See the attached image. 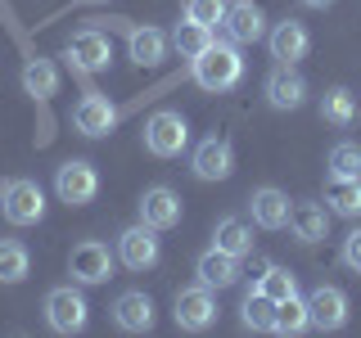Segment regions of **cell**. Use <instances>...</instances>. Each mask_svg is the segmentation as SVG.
<instances>
[{
  "mask_svg": "<svg viewBox=\"0 0 361 338\" xmlns=\"http://www.w3.org/2000/svg\"><path fill=\"white\" fill-rule=\"evenodd\" d=\"M195 82L203 90H212V95H221V90H235L244 82V59H240V45L235 41H212L208 50L195 59Z\"/></svg>",
  "mask_w": 361,
  "mask_h": 338,
  "instance_id": "6da1fadb",
  "label": "cell"
},
{
  "mask_svg": "<svg viewBox=\"0 0 361 338\" xmlns=\"http://www.w3.org/2000/svg\"><path fill=\"white\" fill-rule=\"evenodd\" d=\"M190 144V122L180 118L176 108H158L145 122V149L154 158H180Z\"/></svg>",
  "mask_w": 361,
  "mask_h": 338,
  "instance_id": "7a4b0ae2",
  "label": "cell"
},
{
  "mask_svg": "<svg viewBox=\"0 0 361 338\" xmlns=\"http://www.w3.org/2000/svg\"><path fill=\"white\" fill-rule=\"evenodd\" d=\"M0 212H5V221L14 225H37L45 217V194L37 180L18 176V180H5L0 185Z\"/></svg>",
  "mask_w": 361,
  "mask_h": 338,
  "instance_id": "3957f363",
  "label": "cell"
},
{
  "mask_svg": "<svg viewBox=\"0 0 361 338\" xmlns=\"http://www.w3.org/2000/svg\"><path fill=\"white\" fill-rule=\"evenodd\" d=\"M54 194H59L68 208H86V203H95V194H99L95 163H86V158H68L59 172H54Z\"/></svg>",
  "mask_w": 361,
  "mask_h": 338,
  "instance_id": "277c9868",
  "label": "cell"
},
{
  "mask_svg": "<svg viewBox=\"0 0 361 338\" xmlns=\"http://www.w3.org/2000/svg\"><path fill=\"white\" fill-rule=\"evenodd\" d=\"M45 320H50L54 334H82L86 320H90V307L73 284H63V289L45 293Z\"/></svg>",
  "mask_w": 361,
  "mask_h": 338,
  "instance_id": "5b68a950",
  "label": "cell"
},
{
  "mask_svg": "<svg viewBox=\"0 0 361 338\" xmlns=\"http://www.w3.org/2000/svg\"><path fill=\"white\" fill-rule=\"evenodd\" d=\"M158 257H163V244H158V230L154 225H127V230L118 234V262L127 270H149L158 266Z\"/></svg>",
  "mask_w": 361,
  "mask_h": 338,
  "instance_id": "8992f818",
  "label": "cell"
},
{
  "mask_svg": "<svg viewBox=\"0 0 361 338\" xmlns=\"http://www.w3.org/2000/svg\"><path fill=\"white\" fill-rule=\"evenodd\" d=\"M172 315H176L180 330L203 334L212 320H217V298H212V289H208V284H190V289H180V293H176Z\"/></svg>",
  "mask_w": 361,
  "mask_h": 338,
  "instance_id": "52a82bcc",
  "label": "cell"
},
{
  "mask_svg": "<svg viewBox=\"0 0 361 338\" xmlns=\"http://www.w3.org/2000/svg\"><path fill=\"white\" fill-rule=\"evenodd\" d=\"M73 127H77V135H86V140H99V135H109L118 127V108H113L109 95L86 90V95L73 104Z\"/></svg>",
  "mask_w": 361,
  "mask_h": 338,
  "instance_id": "ba28073f",
  "label": "cell"
},
{
  "mask_svg": "<svg viewBox=\"0 0 361 338\" xmlns=\"http://www.w3.org/2000/svg\"><path fill=\"white\" fill-rule=\"evenodd\" d=\"M68 59H73L77 73H104L113 63V41L99 27H82V32H73V41H68Z\"/></svg>",
  "mask_w": 361,
  "mask_h": 338,
  "instance_id": "9c48e42d",
  "label": "cell"
},
{
  "mask_svg": "<svg viewBox=\"0 0 361 338\" xmlns=\"http://www.w3.org/2000/svg\"><path fill=\"white\" fill-rule=\"evenodd\" d=\"M307 315H312V330H321V334L343 330L348 325V293L334 284H316L307 293Z\"/></svg>",
  "mask_w": 361,
  "mask_h": 338,
  "instance_id": "30bf717a",
  "label": "cell"
},
{
  "mask_svg": "<svg viewBox=\"0 0 361 338\" xmlns=\"http://www.w3.org/2000/svg\"><path fill=\"white\" fill-rule=\"evenodd\" d=\"M190 172L199 180H226L235 172V149L231 140H221V135H208V140L195 144V154H190Z\"/></svg>",
  "mask_w": 361,
  "mask_h": 338,
  "instance_id": "8fae6325",
  "label": "cell"
},
{
  "mask_svg": "<svg viewBox=\"0 0 361 338\" xmlns=\"http://www.w3.org/2000/svg\"><path fill=\"white\" fill-rule=\"evenodd\" d=\"M68 275L77 280V284H104L113 275V253L99 239H86L73 248V257H68Z\"/></svg>",
  "mask_w": 361,
  "mask_h": 338,
  "instance_id": "7c38bea8",
  "label": "cell"
},
{
  "mask_svg": "<svg viewBox=\"0 0 361 338\" xmlns=\"http://www.w3.org/2000/svg\"><path fill=\"white\" fill-rule=\"evenodd\" d=\"M226 37L235 45H257L267 37V14L253 5V0H235V5H226Z\"/></svg>",
  "mask_w": 361,
  "mask_h": 338,
  "instance_id": "4fadbf2b",
  "label": "cell"
},
{
  "mask_svg": "<svg viewBox=\"0 0 361 338\" xmlns=\"http://www.w3.org/2000/svg\"><path fill=\"white\" fill-rule=\"evenodd\" d=\"M302 99H307V82L293 73V63H276V68H271V77H267V104L280 108V113H293V108H302Z\"/></svg>",
  "mask_w": 361,
  "mask_h": 338,
  "instance_id": "5bb4252c",
  "label": "cell"
},
{
  "mask_svg": "<svg viewBox=\"0 0 361 338\" xmlns=\"http://www.w3.org/2000/svg\"><path fill=\"white\" fill-rule=\"evenodd\" d=\"M113 325L127 334H149L154 330V298L145 289H127L113 302Z\"/></svg>",
  "mask_w": 361,
  "mask_h": 338,
  "instance_id": "9a60e30c",
  "label": "cell"
},
{
  "mask_svg": "<svg viewBox=\"0 0 361 338\" xmlns=\"http://www.w3.org/2000/svg\"><path fill=\"white\" fill-rule=\"evenodd\" d=\"M140 221L154 230H172V225H180V199L167 185H149L140 194Z\"/></svg>",
  "mask_w": 361,
  "mask_h": 338,
  "instance_id": "2e32d148",
  "label": "cell"
},
{
  "mask_svg": "<svg viewBox=\"0 0 361 338\" xmlns=\"http://www.w3.org/2000/svg\"><path fill=\"white\" fill-rule=\"evenodd\" d=\"M289 230L298 244H321L325 234H330V212L321 208V203L302 199V203H289Z\"/></svg>",
  "mask_w": 361,
  "mask_h": 338,
  "instance_id": "e0dca14e",
  "label": "cell"
},
{
  "mask_svg": "<svg viewBox=\"0 0 361 338\" xmlns=\"http://www.w3.org/2000/svg\"><path fill=\"white\" fill-rule=\"evenodd\" d=\"M267 41H271V59H280V63H298V59H307V45H312L307 27H302L298 18L276 23Z\"/></svg>",
  "mask_w": 361,
  "mask_h": 338,
  "instance_id": "ac0fdd59",
  "label": "cell"
},
{
  "mask_svg": "<svg viewBox=\"0 0 361 338\" xmlns=\"http://www.w3.org/2000/svg\"><path fill=\"white\" fill-rule=\"evenodd\" d=\"M195 275H199V284H208V289H231V284H240V257L221 253V248H208L195 262Z\"/></svg>",
  "mask_w": 361,
  "mask_h": 338,
  "instance_id": "d6986e66",
  "label": "cell"
},
{
  "mask_svg": "<svg viewBox=\"0 0 361 338\" xmlns=\"http://www.w3.org/2000/svg\"><path fill=\"white\" fill-rule=\"evenodd\" d=\"M248 212H253V221L262 225V230H285L289 225V194H280V189H253V199H248Z\"/></svg>",
  "mask_w": 361,
  "mask_h": 338,
  "instance_id": "ffe728a7",
  "label": "cell"
},
{
  "mask_svg": "<svg viewBox=\"0 0 361 338\" xmlns=\"http://www.w3.org/2000/svg\"><path fill=\"white\" fill-rule=\"evenodd\" d=\"M127 45H131V63L135 68H158L167 59V37L158 27H135Z\"/></svg>",
  "mask_w": 361,
  "mask_h": 338,
  "instance_id": "44dd1931",
  "label": "cell"
},
{
  "mask_svg": "<svg viewBox=\"0 0 361 338\" xmlns=\"http://www.w3.org/2000/svg\"><path fill=\"white\" fill-rule=\"evenodd\" d=\"M212 248H221V253H231V257H248L253 253V230L240 221V217H221L217 221V230H212Z\"/></svg>",
  "mask_w": 361,
  "mask_h": 338,
  "instance_id": "7402d4cb",
  "label": "cell"
},
{
  "mask_svg": "<svg viewBox=\"0 0 361 338\" xmlns=\"http://www.w3.org/2000/svg\"><path fill=\"white\" fill-rule=\"evenodd\" d=\"M23 90H27L32 99H50L54 90H59V73H54V63L50 59H27L23 63Z\"/></svg>",
  "mask_w": 361,
  "mask_h": 338,
  "instance_id": "603a6c76",
  "label": "cell"
},
{
  "mask_svg": "<svg viewBox=\"0 0 361 338\" xmlns=\"http://www.w3.org/2000/svg\"><path fill=\"white\" fill-rule=\"evenodd\" d=\"M325 203H330V212H338V217H361V180L330 176V185H325Z\"/></svg>",
  "mask_w": 361,
  "mask_h": 338,
  "instance_id": "cb8c5ba5",
  "label": "cell"
},
{
  "mask_svg": "<svg viewBox=\"0 0 361 338\" xmlns=\"http://www.w3.org/2000/svg\"><path fill=\"white\" fill-rule=\"evenodd\" d=\"M32 275V253L18 239H0V284H23Z\"/></svg>",
  "mask_w": 361,
  "mask_h": 338,
  "instance_id": "d4e9b609",
  "label": "cell"
},
{
  "mask_svg": "<svg viewBox=\"0 0 361 338\" xmlns=\"http://www.w3.org/2000/svg\"><path fill=\"white\" fill-rule=\"evenodd\" d=\"M172 45H176V54H180V59H190V63H195L199 54L212 45V27H203V23L185 18V23H176V32H172Z\"/></svg>",
  "mask_w": 361,
  "mask_h": 338,
  "instance_id": "484cf974",
  "label": "cell"
},
{
  "mask_svg": "<svg viewBox=\"0 0 361 338\" xmlns=\"http://www.w3.org/2000/svg\"><path fill=\"white\" fill-rule=\"evenodd\" d=\"M312 325L307 315V298H298V293H289V298L276 302V320H271V330L276 334H302Z\"/></svg>",
  "mask_w": 361,
  "mask_h": 338,
  "instance_id": "4316f807",
  "label": "cell"
},
{
  "mask_svg": "<svg viewBox=\"0 0 361 338\" xmlns=\"http://www.w3.org/2000/svg\"><path fill=\"white\" fill-rule=\"evenodd\" d=\"M321 118L330 122V127H353V122H357V99H353V90H348V86L325 90V99H321Z\"/></svg>",
  "mask_w": 361,
  "mask_h": 338,
  "instance_id": "83f0119b",
  "label": "cell"
},
{
  "mask_svg": "<svg viewBox=\"0 0 361 338\" xmlns=\"http://www.w3.org/2000/svg\"><path fill=\"white\" fill-rule=\"evenodd\" d=\"M240 320L248 325V330H271V320H276V302L253 284L244 293V302H240Z\"/></svg>",
  "mask_w": 361,
  "mask_h": 338,
  "instance_id": "f1b7e54d",
  "label": "cell"
},
{
  "mask_svg": "<svg viewBox=\"0 0 361 338\" xmlns=\"http://www.w3.org/2000/svg\"><path fill=\"white\" fill-rule=\"evenodd\" d=\"M330 176H348V180H361V144L353 140H338L330 149Z\"/></svg>",
  "mask_w": 361,
  "mask_h": 338,
  "instance_id": "f546056e",
  "label": "cell"
},
{
  "mask_svg": "<svg viewBox=\"0 0 361 338\" xmlns=\"http://www.w3.org/2000/svg\"><path fill=\"white\" fill-rule=\"evenodd\" d=\"M257 289H262L271 302H280V298H289V293H298V280H293V270H285V266L271 262V266H267V275L257 280Z\"/></svg>",
  "mask_w": 361,
  "mask_h": 338,
  "instance_id": "4dcf8cb0",
  "label": "cell"
},
{
  "mask_svg": "<svg viewBox=\"0 0 361 338\" xmlns=\"http://www.w3.org/2000/svg\"><path fill=\"white\" fill-rule=\"evenodd\" d=\"M185 18L203 23V27H212V23L226 18V0H190V5H185Z\"/></svg>",
  "mask_w": 361,
  "mask_h": 338,
  "instance_id": "1f68e13d",
  "label": "cell"
},
{
  "mask_svg": "<svg viewBox=\"0 0 361 338\" xmlns=\"http://www.w3.org/2000/svg\"><path fill=\"white\" fill-rule=\"evenodd\" d=\"M343 266L361 275V225H357V230H348V239H343Z\"/></svg>",
  "mask_w": 361,
  "mask_h": 338,
  "instance_id": "d6a6232c",
  "label": "cell"
},
{
  "mask_svg": "<svg viewBox=\"0 0 361 338\" xmlns=\"http://www.w3.org/2000/svg\"><path fill=\"white\" fill-rule=\"evenodd\" d=\"M267 266H271L267 257H253V280H262V275H267Z\"/></svg>",
  "mask_w": 361,
  "mask_h": 338,
  "instance_id": "836d02e7",
  "label": "cell"
},
{
  "mask_svg": "<svg viewBox=\"0 0 361 338\" xmlns=\"http://www.w3.org/2000/svg\"><path fill=\"white\" fill-rule=\"evenodd\" d=\"M302 5H312V9H325V5H334V0H302Z\"/></svg>",
  "mask_w": 361,
  "mask_h": 338,
  "instance_id": "e575fe53",
  "label": "cell"
}]
</instances>
